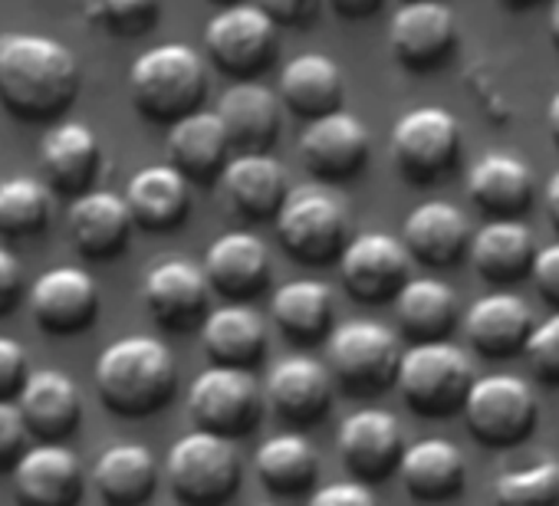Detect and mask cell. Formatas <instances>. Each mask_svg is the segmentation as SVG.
I'll list each match as a JSON object with an SVG mask.
<instances>
[{
	"label": "cell",
	"instance_id": "obj_41",
	"mask_svg": "<svg viewBox=\"0 0 559 506\" xmlns=\"http://www.w3.org/2000/svg\"><path fill=\"white\" fill-rule=\"evenodd\" d=\"M83 17L112 37H142L162 17V4L158 0H112V4L99 0L83 8Z\"/></svg>",
	"mask_w": 559,
	"mask_h": 506
},
{
	"label": "cell",
	"instance_id": "obj_27",
	"mask_svg": "<svg viewBox=\"0 0 559 506\" xmlns=\"http://www.w3.org/2000/svg\"><path fill=\"white\" fill-rule=\"evenodd\" d=\"M67 230L73 237V246L90 261H106L129 243L132 233V214L122 201V194L112 191H86L73 197L67 210Z\"/></svg>",
	"mask_w": 559,
	"mask_h": 506
},
{
	"label": "cell",
	"instance_id": "obj_31",
	"mask_svg": "<svg viewBox=\"0 0 559 506\" xmlns=\"http://www.w3.org/2000/svg\"><path fill=\"white\" fill-rule=\"evenodd\" d=\"M467 253L484 280L510 284L530 270L536 246H533V233L523 220L497 217V220H487L477 233H471Z\"/></svg>",
	"mask_w": 559,
	"mask_h": 506
},
{
	"label": "cell",
	"instance_id": "obj_6",
	"mask_svg": "<svg viewBox=\"0 0 559 506\" xmlns=\"http://www.w3.org/2000/svg\"><path fill=\"white\" fill-rule=\"evenodd\" d=\"M395 385L405 405L425 418H444L464 408L474 385L471 359L448 342H418L402 352Z\"/></svg>",
	"mask_w": 559,
	"mask_h": 506
},
{
	"label": "cell",
	"instance_id": "obj_28",
	"mask_svg": "<svg viewBox=\"0 0 559 506\" xmlns=\"http://www.w3.org/2000/svg\"><path fill=\"white\" fill-rule=\"evenodd\" d=\"M201 346L221 369L250 372L266 352V326L247 303H224L201 323Z\"/></svg>",
	"mask_w": 559,
	"mask_h": 506
},
{
	"label": "cell",
	"instance_id": "obj_19",
	"mask_svg": "<svg viewBox=\"0 0 559 506\" xmlns=\"http://www.w3.org/2000/svg\"><path fill=\"white\" fill-rule=\"evenodd\" d=\"M457 40V24L451 8L444 4H431V0H421V4H405L392 14L389 24V47L395 53V60L408 70H435L438 63L448 60V53L454 50Z\"/></svg>",
	"mask_w": 559,
	"mask_h": 506
},
{
	"label": "cell",
	"instance_id": "obj_4",
	"mask_svg": "<svg viewBox=\"0 0 559 506\" xmlns=\"http://www.w3.org/2000/svg\"><path fill=\"white\" fill-rule=\"evenodd\" d=\"M273 220L284 250L307 267H323L336 261L346 246V204L320 184L290 188L284 207L276 210Z\"/></svg>",
	"mask_w": 559,
	"mask_h": 506
},
{
	"label": "cell",
	"instance_id": "obj_23",
	"mask_svg": "<svg viewBox=\"0 0 559 506\" xmlns=\"http://www.w3.org/2000/svg\"><path fill=\"white\" fill-rule=\"evenodd\" d=\"M99 138L86 122H57L40 142V168L47 191L80 197L99 171Z\"/></svg>",
	"mask_w": 559,
	"mask_h": 506
},
{
	"label": "cell",
	"instance_id": "obj_44",
	"mask_svg": "<svg viewBox=\"0 0 559 506\" xmlns=\"http://www.w3.org/2000/svg\"><path fill=\"white\" fill-rule=\"evenodd\" d=\"M27 437L31 431L21 408L14 401H0V467L21 460V454L27 450Z\"/></svg>",
	"mask_w": 559,
	"mask_h": 506
},
{
	"label": "cell",
	"instance_id": "obj_18",
	"mask_svg": "<svg viewBox=\"0 0 559 506\" xmlns=\"http://www.w3.org/2000/svg\"><path fill=\"white\" fill-rule=\"evenodd\" d=\"M266 401L280 418L297 427L317 424L333 405V378L323 362L310 356H287L266 375Z\"/></svg>",
	"mask_w": 559,
	"mask_h": 506
},
{
	"label": "cell",
	"instance_id": "obj_12",
	"mask_svg": "<svg viewBox=\"0 0 559 506\" xmlns=\"http://www.w3.org/2000/svg\"><path fill=\"white\" fill-rule=\"evenodd\" d=\"M412 257L399 237L385 230H366L353 237L340 253V274L353 300L385 303L412 280Z\"/></svg>",
	"mask_w": 559,
	"mask_h": 506
},
{
	"label": "cell",
	"instance_id": "obj_49",
	"mask_svg": "<svg viewBox=\"0 0 559 506\" xmlns=\"http://www.w3.org/2000/svg\"><path fill=\"white\" fill-rule=\"evenodd\" d=\"M379 8H382V0H333V11H336L340 17H349V21L369 17V14H376Z\"/></svg>",
	"mask_w": 559,
	"mask_h": 506
},
{
	"label": "cell",
	"instance_id": "obj_29",
	"mask_svg": "<svg viewBox=\"0 0 559 506\" xmlns=\"http://www.w3.org/2000/svg\"><path fill=\"white\" fill-rule=\"evenodd\" d=\"M93 486L106 506H142L158 486V460L145 444H109L93 463Z\"/></svg>",
	"mask_w": 559,
	"mask_h": 506
},
{
	"label": "cell",
	"instance_id": "obj_34",
	"mask_svg": "<svg viewBox=\"0 0 559 506\" xmlns=\"http://www.w3.org/2000/svg\"><path fill=\"white\" fill-rule=\"evenodd\" d=\"M402 483L412 496L425 503L451 499L464 486V457L461 450L444 437H421L412 447L402 450L399 460Z\"/></svg>",
	"mask_w": 559,
	"mask_h": 506
},
{
	"label": "cell",
	"instance_id": "obj_47",
	"mask_svg": "<svg viewBox=\"0 0 559 506\" xmlns=\"http://www.w3.org/2000/svg\"><path fill=\"white\" fill-rule=\"evenodd\" d=\"M260 8L276 27L280 24L284 27H310L323 11L320 0H273V4H260Z\"/></svg>",
	"mask_w": 559,
	"mask_h": 506
},
{
	"label": "cell",
	"instance_id": "obj_38",
	"mask_svg": "<svg viewBox=\"0 0 559 506\" xmlns=\"http://www.w3.org/2000/svg\"><path fill=\"white\" fill-rule=\"evenodd\" d=\"M273 323L284 329L294 342H317L333 320L330 287L320 280H290L270 300Z\"/></svg>",
	"mask_w": 559,
	"mask_h": 506
},
{
	"label": "cell",
	"instance_id": "obj_15",
	"mask_svg": "<svg viewBox=\"0 0 559 506\" xmlns=\"http://www.w3.org/2000/svg\"><path fill=\"white\" fill-rule=\"evenodd\" d=\"M207 297H211V287L201 267L185 257L158 261L145 274V284H142L145 310L155 316L158 326L171 333H185L194 323H201L207 316Z\"/></svg>",
	"mask_w": 559,
	"mask_h": 506
},
{
	"label": "cell",
	"instance_id": "obj_36",
	"mask_svg": "<svg viewBox=\"0 0 559 506\" xmlns=\"http://www.w3.org/2000/svg\"><path fill=\"white\" fill-rule=\"evenodd\" d=\"M253 467L260 473V483L273 493H304L313 486L317 470H320V457L317 447L297 434V431H284L273 434L257 447Z\"/></svg>",
	"mask_w": 559,
	"mask_h": 506
},
{
	"label": "cell",
	"instance_id": "obj_7",
	"mask_svg": "<svg viewBox=\"0 0 559 506\" xmlns=\"http://www.w3.org/2000/svg\"><path fill=\"white\" fill-rule=\"evenodd\" d=\"M399 359V336L389 326L369 320L333 329L326 342V372L353 395H376L389 388L395 382Z\"/></svg>",
	"mask_w": 559,
	"mask_h": 506
},
{
	"label": "cell",
	"instance_id": "obj_45",
	"mask_svg": "<svg viewBox=\"0 0 559 506\" xmlns=\"http://www.w3.org/2000/svg\"><path fill=\"white\" fill-rule=\"evenodd\" d=\"M307 506H379L376 493L359 483V480H340V483H326L320 486Z\"/></svg>",
	"mask_w": 559,
	"mask_h": 506
},
{
	"label": "cell",
	"instance_id": "obj_32",
	"mask_svg": "<svg viewBox=\"0 0 559 506\" xmlns=\"http://www.w3.org/2000/svg\"><path fill=\"white\" fill-rule=\"evenodd\" d=\"M530 329V310L513 293H487L477 303H471L464 316V333L471 346L490 359H507L520 352Z\"/></svg>",
	"mask_w": 559,
	"mask_h": 506
},
{
	"label": "cell",
	"instance_id": "obj_17",
	"mask_svg": "<svg viewBox=\"0 0 559 506\" xmlns=\"http://www.w3.org/2000/svg\"><path fill=\"white\" fill-rule=\"evenodd\" d=\"M201 274L217 297L227 303H243L257 297L270 280L266 243L247 230H227L204 250Z\"/></svg>",
	"mask_w": 559,
	"mask_h": 506
},
{
	"label": "cell",
	"instance_id": "obj_1",
	"mask_svg": "<svg viewBox=\"0 0 559 506\" xmlns=\"http://www.w3.org/2000/svg\"><path fill=\"white\" fill-rule=\"evenodd\" d=\"M80 93V63L73 50L44 34L0 37V103L24 122L63 116Z\"/></svg>",
	"mask_w": 559,
	"mask_h": 506
},
{
	"label": "cell",
	"instance_id": "obj_9",
	"mask_svg": "<svg viewBox=\"0 0 559 506\" xmlns=\"http://www.w3.org/2000/svg\"><path fill=\"white\" fill-rule=\"evenodd\" d=\"M204 53L217 70L243 83L273 63L276 24L263 14L260 4L224 8L204 27Z\"/></svg>",
	"mask_w": 559,
	"mask_h": 506
},
{
	"label": "cell",
	"instance_id": "obj_35",
	"mask_svg": "<svg viewBox=\"0 0 559 506\" xmlns=\"http://www.w3.org/2000/svg\"><path fill=\"white\" fill-rule=\"evenodd\" d=\"M467 194L497 217H516L533 201V171L516 155L487 152L467 174Z\"/></svg>",
	"mask_w": 559,
	"mask_h": 506
},
{
	"label": "cell",
	"instance_id": "obj_26",
	"mask_svg": "<svg viewBox=\"0 0 559 506\" xmlns=\"http://www.w3.org/2000/svg\"><path fill=\"white\" fill-rule=\"evenodd\" d=\"M343 93H346L343 70L326 53H300L280 70L276 99L307 122L340 112Z\"/></svg>",
	"mask_w": 559,
	"mask_h": 506
},
{
	"label": "cell",
	"instance_id": "obj_25",
	"mask_svg": "<svg viewBox=\"0 0 559 506\" xmlns=\"http://www.w3.org/2000/svg\"><path fill=\"white\" fill-rule=\"evenodd\" d=\"M471 243V224L464 210L451 201L418 204L402 227V246L408 257L428 267H451Z\"/></svg>",
	"mask_w": 559,
	"mask_h": 506
},
{
	"label": "cell",
	"instance_id": "obj_33",
	"mask_svg": "<svg viewBox=\"0 0 559 506\" xmlns=\"http://www.w3.org/2000/svg\"><path fill=\"white\" fill-rule=\"evenodd\" d=\"M168 155H171V168L185 181H211L214 174L224 171L230 142L217 116L198 109L168 129Z\"/></svg>",
	"mask_w": 559,
	"mask_h": 506
},
{
	"label": "cell",
	"instance_id": "obj_52",
	"mask_svg": "<svg viewBox=\"0 0 559 506\" xmlns=\"http://www.w3.org/2000/svg\"><path fill=\"white\" fill-rule=\"evenodd\" d=\"M549 37H552V44L559 47V4L549 11Z\"/></svg>",
	"mask_w": 559,
	"mask_h": 506
},
{
	"label": "cell",
	"instance_id": "obj_39",
	"mask_svg": "<svg viewBox=\"0 0 559 506\" xmlns=\"http://www.w3.org/2000/svg\"><path fill=\"white\" fill-rule=\"evenodd\" d=\"M50 220V191L40 178L14 174L0 181V237H37Z\"/></svg>",
	"mask_w": 559,
	"mask_h": 506
},
{
	"label": "cell",
	"instance_id": "obj_46",
	"mask_svg": "<svg viewBox=\"0 0 559 506\" xmlns=\"http://www.w3.org/2000/svg\"><path fill=\"white\" fill-rule=\"evenodd\" d=\"M530 274H533V284H536L539 297L546 303L559 306V243H549V246L533 253Z\"/></svg>",
	"mask_w": 559,
	"mask_h": 506
},
{
	"label": "cell",
	"instance_id": "obj_24",
	"mask_svg": "<svg viewBox=\"0 0 559 506\" xmlns=\"http://www.w3.org/2000/svg\"><path fill=\"white\" fill-rule=\"evenodd\" d=\"M224 201L247 220H273L290 194L287 171L270 155H237L221 171Z\"/></svg>",
	"mask_w": 559,
	"mask_h": 506
},
{
	"label": "cell",
	"instance_id": "obj_53",
	"mask_svg": "<svg viewBox=\"0 0 559 506\" xmlns=\"http://www.w3.org/2000/svg\"><path fill=\"white\" fill-rule=\"evenodd\" d=\"M263 506H270V503H263Z\"/></svg>",
	"mask_w": 559,
	"mask_h": 506
},
{
	"label": "cell",
	"instance_id": "obj_51",
	"mask_svg": "<svg viewBox=\"0 0 559 506\" xmlns=\"http://www.w3.org/2000/svg\"><path fill=\"white\" fill-rule=\"evenodd\" d=\"M546 125H549V135H552V142L559 145V93L549 99V109H546Z\"/></svg>",
	"mask_w": 559,
	"mask_h": 506
},
{
	"label": "cell",
	"instance_id": "obj_43",
	"mask_svg": "<svg viewBox=\"0 0 559 506\" xmlns=\"http://www.w3.org/2000/svg\"><path fill=\"white\" fill-rule=\"evenodd\" d=\"M27 375V349L11 336H0V401H14Z\"/></svg>",
	"mask_w": 559,
	"mask_h": 506
},
{
	"label": "cell",
	"instance_id": "obj_40",
	"mask_svg": "<svg viewBox=\"0 0 559 506\" xmlns=\"http://www.w3.org/2000/svg\"><path fill=\"white\" fill-rule=\"evenodd\" d=\"M497 506H556L559 503V460H536L510 470L493 486Z\"/></svg>",
	"mask_w": 559,
	"mask_h": 506
},
{
	"label": "cell",
	"instance_id": "obj_14",
	"mask_svg": "<svg viewBox=\"0 0 559 506\" xmlns=\"http://www.w3.org/2000/svg\"><path fill=\"white\" fill-rule=\"evenodd\" d=\"M31 310L44 333L76 336L93 326L99 313L96 280L80 267H53L31 287Z\"/></svg>",
	"mask_w": 559,
	"mask_h": 506
},
{
	"label": "cell",
	"instance_id": "obj_3",
	"mask_svg": "<svg viewBox=\"0 0 559 506\" xmlns=\"http://www.w3.org/2000/svg\"><path fill=\"white\" fill-rule=\"evenodd\" d=\"M207 93V70L198 50L158 44L129 67V96L148 122H168L198 112Z\"/></svg>",
	"mask_w": 559,
	"mask_h": 506
},
{
	"label": "cell",
	"instance_id": "obj_11",
	"mask_svg": "<svg viewBox=\"0 0 559 506\" xmlns=\"http://www.w3.org/2000/svg\"><path fill=\"white\" fill-rule=\"evenodd\" d=\"M461 145L457 119L441 106L408 109L392 125V158L408 181H431L444 174Z\"/></svg>",
	"mask_w": 559,
	"mask_h": 506
},
{
	"label": "cell",
	"instance_id": "obj_42",
	"mask_svg": "<svg viewBox=\"0 0 559 506\" xmlns=\"http://www.w3.org/2000/svg\"><path fill=\"white\" fill-rule=\"evenodd\" d=\"M523 352H526V362L536 372V378L559 385V313L530 329Z\"/></svg>",
	"mask_w": 559,
	"mask_h": 506
},
{
	"label": "cell",
	"instance_id": "obj_13",
	"mask_svg": "<svg viewBox=\"0 0 559 506\" xmlns=\"http://www.w3.org/2000/svg\"><path fill=\"white\" fill-rule=\"evenodd\" d=\"M336 447L346 470L369 486L376 480H385L392 470H399L405 441L395 414L382 408H359L340 424Z\"/></svg>",
	"mask_w": 559,
	"mask_h": 506
},
{
	"label": "cell",
	"instance_id": "obj_8",
	"mask_svg": "<svg viewBox=\"0 0 559 506\" xmlns=\"http://www.w3.org/2000/svg\"><path fill=\"white\" fill-rule=\"evenodd\" d=\"M188 414L194 418L198 431L234 441L257 427L263 414V391L250 372L211 365L191 382Z\"/></svg>",
	"mask_w": 559,
	"mask_h": 506
},
{
	"label": "cell",
	"instance_id": "obj_48",
	"mask_svg": "<svg viewBox=\"0 0 559 506\" xmlns=\"http://www.w3.org/2000/svg\"><path fill=\"white\" fill-rule=\"evenodd\" d=\"M24 290V270L11 250L0 246V316L11 313Z\"/></svg>",
	"mask_w": 559,
	"mask_h": 506
},
{
	"label": "cell",
	"instance_id": "obj_2",
	"mask_svg": "<svg viewBox=\"0 0 559 506\" xmlns=\"http://www.w3.org/2000/svg\"><path fill=\"white\" fill-rule=\"evenodd\" d=\"M96 391L119 418H148L162 411L178 385L175 356L155 336H122L96 359Z\"/></svg>",
	"mask_w": 559,
	"mask_h": 506
},
{
	"label": "cell",
	"instance_id": "obj_20",
	"mask_svg": "<svg viewBox=\"0 0 559 506\" xmlns=\"http://www.w3.org/2000/svg\"><path fill=\"white\" fill-rule=\"evenodd\" d=\"M14 496L21 506H76L83 493V467L70 447H27L14 463Z\"/></svg>",
	"mask_w": 559,
	"mask_h": 506
},
{
	"label": "cell",
	"instance_id": "obj_10",
	"mask_svg": "<svg viewBox=\"0 0 559 506\" xmlns=\"http://www.w3.org/2000/svg\"><path fill=\"white\" fill-rule=\"evenodd\" d=\"M464 418L477 441L490 447H507L523 441L536 421V395L516 375L474 378L464 398Z\"/></svg>",
	"mask_w": 559,
	"mask_h": 506
},
{
	"label": "cell",
	"instance_id": "obj_37",
	"mask_svg": "<svg viewBox=\"0 0 559 506\" xmlns=\"http://www.w3.org/2000/svg\"><path fill=\"white\" fill-rule=\"evenodd\" d=\"M402 329L418 342H438L448 336L457 316V297L435 277H412L395 297Z\"/></svg>",
	"mask_w": 559,
	"mask_h": 506
},
{
	"label": "cell",
	"instance_id": "obj_30",
	"mask_svg": "<svg viewBox=\"0 0 559 506\" xmlns=\"http://www.w3.org/2000/svg\"><path fill=\"white\" fill-rule=\"evenodd\" d=\"M122 201L132 214V224L145 230H171L188 217L191 191L171 165H148L129 178Z\"/></svg>",
	"mask_w": 559,
	"mask_h": 506
},
{
	"label": "cell",
	"instance_id": "obj_22",
	"mask_svg": "<svg viewBox=\"0 0 559 506\" xmlns=\"http://www.w3.org/2000/svg\"><path fill=\"white\" fill-rule=\"evenodd\" d=\"M14 405L24 414L27 431L50 441V444H60L63 437H70L76 431L80 418H83L80 388L60 369L31 372Z\"/></svg>",
	"mask_w": 559,
	"mask_h": 506
},
{
	"label": "cell",
	"instance_id": "obj_50",
	"mask_svg": "<svg viewBox=\"0 0 559 506\" xmlns=\"http://www.w3.org/2000/svg\"><path fill=\"white\" fill-rule=\"evenodd\" d=\"M546 210H549V217H552V224L559 227V171L549 178V184H546Z\"/></svg>",
	"mask_w": 559,
	"mask_h": 506
},
{
	"label": "cell",
	"instance_id": "obj_5",
	"mask_svg": "<svg viewBox=\"0 0 559 506\" xmlns=\"http://www.w3.org/2000/svg\"><path fill=\"white\" fill-rule=\"evenodd\" d=\"M168 486L185 506H224L240 486V454L234 441L191 431L181 434L165 460Z\"/></svg>",
	"mask_w": 559,
	"mask_h": 506
},
{
	"label": "cell",
	"instance_id": "obj_21",
	"mask_svg": "<svg viewBox=\"0 0 559 506\" xmlns=\"http://www.w3.org/2000/svg\"><path fill=\"white\" fill-rule=\"evenodd\" d=\"M214 116L237 155H266L280 132V99L273 89L253 80L227 86Z\"/></svg>",
	"mask_w": 559,
	"mask_h": 506
},
{
	"label": "cell",
	"instance_id": "obj_16",
	"mask_svg": "<svg viewBox=\"0 0 559 506\" xmlns=\"http://www.w3.org/2000/svg\"><path fill=\"white\" fill-rule=\"evenodd\" d=\"M300 158L320 181L353 178L369 158V129L359 116L343 109L313 119L300 135Z\"/></svg>",
	"mask_w": 559,
	"mask_h": 506
}]
</instances>
